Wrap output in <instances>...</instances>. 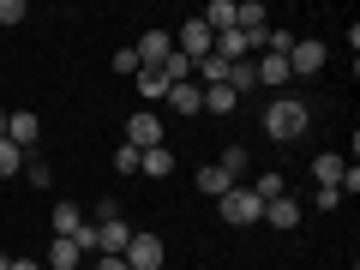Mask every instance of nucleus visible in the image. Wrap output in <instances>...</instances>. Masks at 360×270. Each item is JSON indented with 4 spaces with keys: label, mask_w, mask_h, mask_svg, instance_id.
<instances>
[{
    "label": "nucleus",
    "mask_w": 360,
    "mask_h": 270,
    "mask_svg": "<svg viewBox=\"0 0 360 270\" xmlns=\"http://www.w3.org/2000/svg\"><path fill=\"white\" fill-rule=\"evenodd\" d=\"M307 127H312V108H307V103H295V96H276V103L264 108V132H270L276 144H295Z\"/></svg>",
    "instance_id": "obj_1"
},
{
    "label": "nucleus",
    "mask_w": 360,
    "mask_h": 270,
    "mask_svg": "<svg viewBox=\"0 0 360 270\" xmlns=\"http://www.w3.org/2000/svg\"><path fill=\"white\" fill-rule=\"evenodd\" d=\"M222 222H234V229H246V222H264V198L252 193V186H229V193L217 198Z\"/></svg>",
    "instance_id": "obj_2"
},
{
    "label": "nucleus",
    "mask_w": 360,
    "mask_h": 270,
    "mask_svg": "<svg viewBox=\"0 0 360 270\" xmlns=\"http://www.w3.org/2000/svg\"><path fill=\"white\" fill-rule=\"evenodd\" d=\"M210 49H217V37H210V30H205V18H186V25H180L174 30V54H186V60H205V54Z\"/></svg>",
    "instance_id": "obj_3"
},
{
    "label": "nucleus",
    "mask_w": 360,
    "mask_h": 270,
    "mask_svg": "<svg viewBox=\"0 0 360 270\" xmlns=\"http://www.w3.org/2000/svg\"><path fill=\"white\" fill-rule=\"evenodd\" d=\"M324 60H330V49H324L319 37H300L295 49H288V72H300V78H312V72H324Z\"/></svg>",
    "instance_id": "obj_4"
},
{
    "label": "nucleus",
    "mask_w": 360,
    "mask_h": 270,
    "mask_svg": "<svg viewBox=\"0 0 360 270\" xmlns=\"http://www.w3.org/2000/svg\"><path fill=\"white\" fill-rule=\"evenodd\" d=\"M120 258H127V270H162V240L139 229V234L127 240V252H120Z\"/></svg>",
    "instance_id": "obj_5"
},
{
    "label": "nucleus",
    "mask_w": 360,
    "mask_h": 270,
    "mask_svg": "<svg viewBox=\"0 0 360 270\" xmlns=\"http://www.w3.org/2000/svg\"><path fill=\"white\" fill-rule=\"evenodd\" d=\"M127 144H132V150H156V144H162V115H132L127 120Z\"/></svg>",
    "instance_id": "obj_6"
},
{
    "label": "nucleus",
    "mask_w": 360,
    "mask_h": 270,
    "mask_svg": "<svg viewBox=\"0 0 360 270\" xmlns=\"http://www.w3.org/2000/svg\"><path fill=\"white\" fill-rule=\"evenodd\" d=\"M252 49H264V42H258V37H246V30H222V37H217V49H210V54H217V60H252Z\"/></svg>",
    "instance_id": "obj_7"
},
{
    "label": "nucleus",
    "mask_w": 360,
    "mask_h": 270,
    "mask_svg": "<svg viewBox=\"0 0 360 270\" xmlns=\"http://www.w3.org/2000/svg\"><path fill=\"white\" fill-rule=\"evenodd\" d=\"M132 54H139V66H162L168 54H174V37H168V30H144V37L132 42Z\"/></svg>",
    "instance_id": "obj_8"
},
{
    "label": "nucleus",
    "mask_w": 360,
    "mask_h": 270,
    "mask_svg": "<svg viewBox=\"0 0 360 270\" xmlns=\"http://www.w3.org/2000/svg\"><path fill=\"white\" fill-rule=\"evenodd\" d=\"M252 72H258V84H264V90H283L288 78H295V72H288V54H270V49L252 60Z\"/></svg>",
    "instance_id": "obj_9"
},
{
    "label": "nucleus",
    "mask_w": 360,
    "mask_h": 270,
    "mask_svg": "<svg viewBox=\"0 0 360 270\" xmlns=\"http://www.w3.org/2000/svg\"><path fill=\"white\" fill-rule=\"evenodd\" d=\"M6 139H13L18 150H37V144H42V120L25 115V108H13V127H6Z\"/></svg>",
    "instance_id": "obj_10"
},
{
    "label": "nucleus",
    "mask_w": 360,
    "mask_h": 270,
    "mask_svg": "<svg viewBox=\"0 0 360 270\" xmlns=\"http://www.w3.org/2000/svg\"><path fill=\"white\" fill-rule=\"evenodd\" d=\"M264 222H270V229H300V198H295V193L270 198V205H264Z\"/></svg>",
    "instance_id": "obj_11"
},
{
    "label": "nucleus",
    "mask_w": 360,
    "mask_h": 270,
    "mask_svg": "<svg viewBox=\"0 0 360 270\" xmlns=\"http://www.w3.org/2000/svg\"><path fill=\"white\" fill-rule=\"evenodd\" d=\"M168 90H174V84L162 78V66H139V96H144V103H168Z\"/></svg>",
    "instance_id": "obj_12"
},
{
    "label": "nucleus",
    "mask_w": 360,
    "mask_h": 270,
    "mask_svg": "<svg viewBox=\"0 0 360 270\" xmlns=\"http://www.w3.org/2000/svg\"><path fill=\"white\" fill-rule=\"evenodd\" d=\"M49 217H54V240H72V234L84 229V210H78V205H66V198L49 210Z\"/></svg>",
    "instance_id": "obj_13"
},
{
    "label": "nucleus",
    "mask_w": 360,
    "mask_h": 270,
    "mask_svg": "<svg viewBox=\"0 0 360 270\" xmlns=\"http://www.w3.org/2000/svg\"><path fill=\"white\" fill-rule=\"evenodd\" d=\"M139 174H150V180H168V174H174V150H168V144L144 150V156H139Z\"/></svg>",
    "instance_id": "obj_14"
},
{
    "label": "nucleus",
    "mask_w": 360,
    "mask_h": 270,
    "mask_svg": "<svg viewBox=\"0 0 360 270\" xmlns=\"http://www.w3.org/2000/svg\"><path fill=\"white\" fill-rule=\"evenodd\" d=\"M229 186H234V180H229V168H222V162H205V168H198V193H205V198H222Z\"/></svg>",
    "instance_id": "obj_15"
},
{
    "label": "nucleus",
    "mask_w": 360,
    "mask_h": 270,
    "mask_svg": "<svg viewBox=\"0 0 360 270\" xmlns=\"http://www.w3.org/2000/svg\"><path fill=\"white\" fill-rule=\"evenodd\" d=\"M342 156H336V150H324V156H312V174H319V186H342Z\"/></svg>",
    "instance_id": "obj_16"
},
{
    "label": "nucleus",
    "mask_w": 360,
    "mask_h": 270,
    "mask_svg": "<svg viewBox=\"0 0 360 270\" xmlns=\"http://www.w3.org/2000/svg\"><path fill=\"white\" fill-rule=\"evenodd\" d=\"M205 30H210V37L234 30V0H210V6H205Z\"/></svg>",
    "instance_id": "obj_17"
},
{
    "label": "nucleus",
    "mask_w": 360,
    "mask_h": 270,
    "mask_svg": "<svg viewBox=\"0 0 360 270\" xmlns=\"http://www.w3.org/2000/svg\"><path fill=\"white\" fill-rule=\"evenodd\" d=\"M78 264H84V252H78L72 240H54V246H49V264H42V270H78Z\"/></svg>",
    "instance_id": "obj_18"
},
{
    "label": "nucleus",
    "mask_w": 360,
    "mask_h": 270,
    "mask_svg": "<svg viewBox=\"0 0 360 270\" xmlns=\"http://www.w3.org/2000/svg\"><path fill=\"white\" fill-rule=\"evenodd\" d=\"M168 108H180V115H198V108H205V90H198V84H174V90H168Z\"/></svg>",
    "instance_id": "obj_19"
},
{
    "label": "nucleus",
    "mask_w": 360,
    "mask_h": 270,
    "mask_svg": "<svg viewBox=\"0 0 360 270\" xmlns=\"http://www.w3.org/2000/svg\"><path fill=\"white\" fill-rule=\"evenodd\" d=\"M222 168H229V180H234V186H246V168H252L246 144H229V150H222Z\"/></svg>",
    "instance_id": "obj_20"
},
{
    "label": "nucleus",
    "mask_w": 360,
    "mask_h": 270,
    "mask_svg": "<svg viewBox=\"0 0 360 270\" xmlns=\"http://www.w3.org/2000/svg\"><path fill=\"white\" fill-rule=\"evenodd\" d=\"M193 72L205 78V90H210V84H229V60H217V54H205V60H198Z\"/></svg>",
    "instance_id": "obj_21"
},
{
    "label": "nucleus",
    "mask_w": 360,
    "mask_h": 270,
    "mask_svg": "<svg viewBox=\"0 0 360 270\" xmlns=\"http://www.w3.org/2000/svg\"><path fill=\"white\" fill-rule=\"evenodd\" d=\"M252 84H258L252 60H234V66H229V90H234V96H246V90H252Z\"/></svg>",
    "instance_id": "obj_22"
},
{
    "label": "nucleus",
    "mask_w": 360,
    "mask_h": 270,
    "mask_svg": "<svg viewBox=\"0 0 360 270\" xmlns=\"http://www.w3.org/2000/svg\"><path fill=\"white\" fill-rule=\"evenodd\" d=\"M18 168H25V150H18L13 139H0V180H13Z\"/></svg>",
    "instance_id": "obj_23"
},
{
    "label": "nucleus",
    "mask_w": 360,
    "mask_h": 270,
    "mask_svg": "<svg viewBox=\"0 0 360 270\" xmlns=\"http://www.w3.org/2000/svg\"><path fill=\"white\" fill-rule=\"evenodd\" d=\"M234 103H240V96H234L229 84H210V90H205V108H210V115H229Z\"/></svg>",
    "instance_id": "obj_24"
},
{
    "label": "nucleus",
    "mask_w": 360,
    "mask_h": 270,
    "mask_svg": "<svg viewBox=\"0 0 360 270\" xmlns=\"http://www.w3.org/2000/svg\"><path fill=\"white\" fill-rule=\"evenodd\" d=\"M252 193L270 205V198H283V193H288V180H283V174H258V180H252Z\"/></svg>",
    "instance_id": "obj_25"
},
{
    "label": "nucleus",
    "mask_w": 360,
    "mask_h": 270,
    "mask_svg": "<svg viewBox=\"0 0 360 270\" xmlns=\"http://www.w3.org/2000/svg\"><path fill=\"white\" fill-rule=\"evenodd\" d=\"M18 18H30V6H25V0H0V30H13Z\"/></svg>",
    "instance_id": "obj_26"
},
{
    "label": "nucleus",
    "mask_w": 360,
    "mask_h": 270,
    "mask_svg": "<svg viewBox=\"0 0 360 270\" xmlns=\"http://www.w3.org/2000/svg\"><path fill=\"white\" fill-rule=\"evenodd\" d=\"M115 174H139V150H132V144L115 150Z\"/></svg>",
    "instance_id": "obj_27"
},
{
    "label": "nucleus",
    "mask_w": 360,
    "mask_h": 270,
    "mask_svg": "<svg viewBox=\"0 0 360 270\" xmlns=\"http://www.w3.org/2000/svg\"><path fill=\"white\" fill-rule=\"evenodd\" d=\"M25 174H30V186H49L54 168H49V162H25Z\"/></svg>",
    "instance_id": "obj_28"
},
{
    "label": "nucleus",
    "mask_w": 360,
    "mask_h": 270,
    "mask_svg": "<svg viewBox=\"0 0 360 270\" xmlns=\"http://www.w3.org/2000/svg\"><path fill=\"white\" fill-rule=\"evenodd\" d=\"M115 72H132V78H139V54H132V49H120V54H115Z\"/></svg>",
    "instance_id": "obj_29"
},
{
    "label": "nucleus",
    "mask_w": 360,
    "mask_h": 270,
    "mask_svg": "<svg viewBox=\"0 0 360 270\" xmlns=\"http://www.w3.org/2000/svg\"><path fill=\"white\" fill-rule=\"evenodd\" d=\"M96 270H127V258H96Z\"/></svg>",
    "instance_id": "obj_30"
},
{
    "label": "nucleus",
    "mask_w": 360,
    "mask_h": 270,
    "mask_svg": "<svg viewBox=\"0 0 360 270\" xmlns=\"http://www.w3.org/2000/svg\"><path fill=\"white\" fill-rule=\"evenodd\" d=\"M13 270H42V264H37V258H13Z\"/></svg>",
    "instance_id": "obj_31"
},
{
    "label": "nucleus",
    "mask_w": 360,
    "mask_h": 270,
    "mask_svg": "<svg viewBox=\"0 0 360 270\" xmlns=\"http://www.w3.org/2000/svg\"><path fill=\"white\" fill-rule=\"evenodd\" d=\"M6 127H13V115H6V108H0V139H6Z\"/></svg>",
    "instance_id": "obj_32"
},
{
    "label": "nucleus",
    "mask_w": 360,
    "mask_h": 270,
    "mask_svg": "<svg viewBox=\"0 0 360 270\" xmlns=\"http://www.w3.org/2000/svg\"><path fill=\"white\" fill-rule=\"evenodd\" d=\"M0 270H13V258H6V252H0Z\"/></svg>",
    "instance_id": "obj_33"
}]
</instances>
